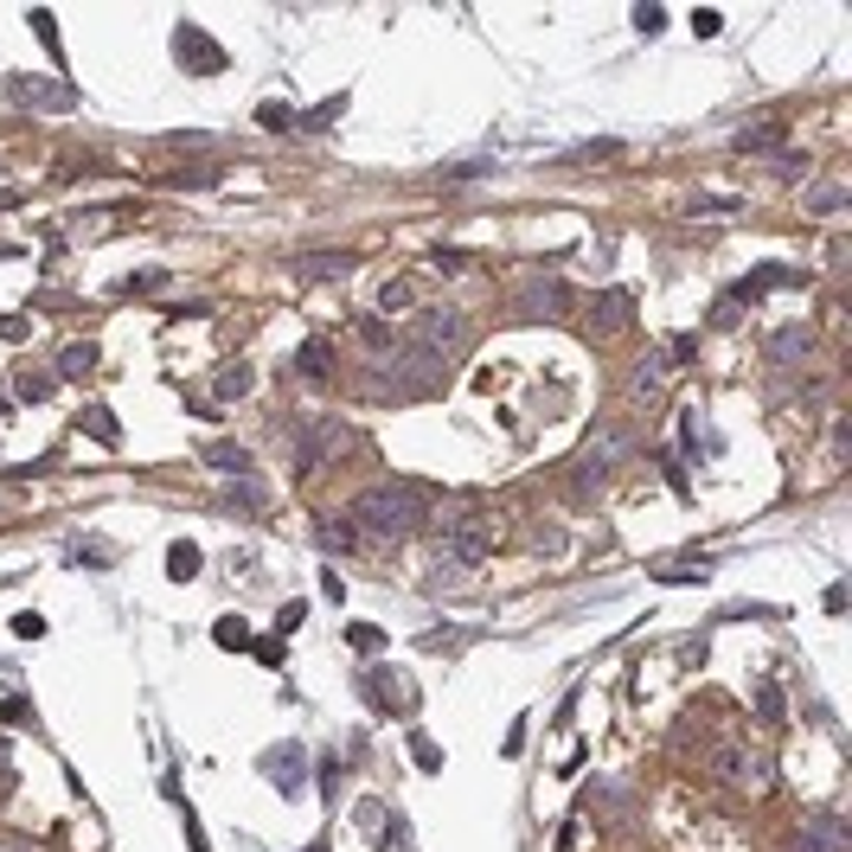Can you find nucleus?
Masks as SVG:
<instances>
[{"instance_id":"nucleus-1","label":"nucleus","mask_w":852,"mask_h":852,"mask_svg":"<svg viewBox=\"0 0 852 852\" xmlns=\"http://www.w3.org/2000/svg\"><path fill=\"white\" fill-rule=\"evenodd\" d=\"M353 526L360 532H372V539H411L417 526L430 519V493L417 488V481H379V488H365L360 500H353Z\"/></svg>"},{"instance_id":"nucleus-2","label":"nucleus","mask_w":852,"mask_h":852,"mask_svg":"<svg viewBox=\"0 0 852 852\" xmlns=\"http://www.w3.org/2000/svg\"><path fill=\"white\" fill-rule=\"evenodd\" d=\"M468 340V314L462 309H423L417 314V334H411V346H423V353H456Z\"/></svg>"},{"instance_id":"nucleus-3","label":"nucleus","mask_w":852,"mask_h":852,"mask_svg":"<svg viewBox=\"0 0 852 852\" xmlns=\"http://www.w3.org/2000/svg\"><path fill=\"white\" fill-rule=\"evenodd\" d=\"M712 775L718 782H737V789H770V756H756L744 744H718L712 750Z\"/></svg>"},{"instance_id":"nucleus-4","label":"nucleus","mask_w":852,"mask_h":852,"mask_svg":"<svg viewBox=\"0 0 852 852\" xmlns=\"http://www.w3.org/2000/svg\"><path fill=\"white\" fill-rule=\"evenodd\" d=\"M340 442H346V430H340L334 417H314V423H302V430H295V468H302V474H309V468H321L340 449Z\"/></svg>"},{"instance_id":"nucleus-5","label":"nucleus","mask_w":852,"mask_h":852,"mask_svg":"<svg viewBox=\"0 0 852 852\" xmlns=\"http://www.w3.org/2000/svg\"><path fill=\"white\" fill-rule=\"evenodd\" d=\"M174 58H180L193 78H218V71H225L218 39H212V32H199V27H180V32H174Z\"/></svg>"},{"instance_id":"nucleus-6","label":"nucleus","mask_w":852,"mask_h":852,"mask_svg":"<svg viewBox=\"0 0 852 852\" xmlns=\"http://www.w3.org/2000/svg\"><path fill=\"white\" fill-rule=\"evenodd\" d=\"M360 270L353 251H309V257H288V276L295 283H346Z\"/></svg>"},{"instance_id":"nucleus-7","label":"nucleus","mask_w":852,"mask_h":852,"mask_svg":"<svg viewBox=\"0 0 852 852\" xmlns=\"http://www.w3.org/2000/svg\"><path fill=\"white\" fill-rule=\"evenodd\" d=\"M801 852H846V821H840V814L801 821Z\"/></svg>"},{"instance_id":"nucleus-8","label":"nucleus","mask_w":852,"mask_h":852,"mask_svg":"<svg viewBox=\"0 0 852 852\" xmlns=\"http://www.w3.org/2000/svg\"><path fill=\"white\" fill-rule=\"evenodd\" d=\"M628 321H635V295H628V288L596 295V309H590V327H596V334H616V327H628Z\"/></svg>"},{"instance_id":"nucleus-9","label":"nucleus","mask_w":852,"mask_h":852,"mask_svg":"<svg viewBox=\"0 0 852 852\" xmlns=\"http://www.w3.org/2000/svg\"><path fill=\"white\" fill-rule=\"evenodd\" d=\"M13 97H27V109H71V84H46V78H13Z\"/></svg>"},{"instance_id":"nucleus-10","label":"nucleus","mask_w":852,"mask_h":852,"mask_svg":"<svg viewBox=\"0 0 852 852\" xmlns=\"http://www.w3.org/2000/svg\"><path fill=\"white\" fill-rule=\"evenodd\" d=\"M263 770H270V782H276L283 795H295V789L309 782V770H302V750H295V744H288V750H270V756H263Z\"/></svg>"},{"instance_id":"nucleus-11","label":"nucleus","mask_w":852,"mask_h":852,"mask_svg":"<svg viewBox=\"0 0 852 852\" xmlns=\"http://www.w3.org/2000/svg\"><path fill=\"white\" fill-rule=\"evenodd\" d=\"M616 456H628V430H621V423H603V430L590 437V449H584V462L603 474V468L616 462Z\"/></svg>"},{"instance_id":"nucleus-12","label":"nucleus","mask_w":852,"mask_h":852,"mask_svg":"<svg viewBox=\"0 0 852 852\" xmlns=\"http://www.w3.org/2000/svg\"><path fill=\"white\" fill-rule=\"evenodd\" d=\"M97 360H104V346H97V340H71V346L58 353L52 379H84V372H97Z\"/></svg>"},{"instance_id":"nucleus-13","label":"nucleus","mask_w":852,"mask_h":852,"mask_svg":"<svg viewBox=\"0 0 852 852\" xmlns=\"http://www.w3.org/2000/svg\"><path fill=\"white\" fill-rule=\"evenodd\" d=\"M327 372H334V346H327V340H302V353H295V379L321 385Z\"/></svg>"},{"instance_id":"nucleus-14","label":"nucleus","mask_w":852,"mask_h":852,"mask_svg":"<svg viewBox=\"0 0 852 852\" xmlns=\"http://www.w3.org/2000/svg\"><path fill=\"white\" fill-rule=\"evenodd\" d=\"M206 462L218 468V474H237V481H251V474H257V462H251V449H244V442H212Z\"/></svg>"},{"instance_id":"nucleus-15","label":"nucleus","mask_w":852,"mask_h":852,"mask_svg":"<svg viewBox=\"0 0 852 852\" xmlns=\"http://www.w3.org/2000/svg\"><path fill=\"white\" fill-rule=\"evenodd\" d=\"M78 430H84L90 442H104V449H116V442H123V430H116L109 404H84V411H78Z\"/></svg>"},{"instance_id":"nucleus-16","label":"nucleus","mask_w":852,"mask_h":852,"mask_svg":"<svg viewBox=\"0 0 852 852\" xmlns=\"http://www.w3.org/2000/svg\"><path fill=\"white\" fill-rule=\"evenodd\" d=\"M807 346H814L807 327H775V334H770V360L775 365H795V360H807Z\"/></svg>"},{"instance_id":"nucleus-17","label":"nucleus","mask_w":852,"mask_h":852,"mask_svg":"<svg viewBox=\"0 0 852 852\" xmlns=\"http://www.w3.org/2000/svg\"><path fill=\"white\" fill-rule=\"evenodd\" d=\"M251 385H257V372L237 360V365H225L218 379H212V391H218V404H237V398H251Z\"/></svg>"},{"instance_id":"nucleus-18","label":"nucleus","mask_w":852,"mask_h":852,"mask_svg":"<svg viewBox=\"0 0 852 852\" xmlns=\"http://www.w3.org/2000/svg\"><path fill=\"white\" fill-rule=\"evenodd\" d=\"M565 283H539V288H526L519 295V314H565Z\"/></svg>"},{"instance_id":"nucleus-19","label":"nucleus","mask_w":852,"mask_h":852,"mask_svg":"<svg viewBox=\"0 0 852 852\" xmlns=\"http://www.w3.org/2000/svg\"><path fill=\"white\" fill-rule=\"evenodd\" d=\"M314 539H321V551H353V545H360V526H353V519H314Z\"/></svg>"},{"instance_id":"nucleus-20","label":"nucleus","mask_w":852,"mask_h":852,"mask_svg":"<svg viewBox=\"0 0 852 852\" xmlns=\"http://www.w3.org/2000/svg\"><path fill=\"white\" fill-rule=\"evenodd\" d=\"M199 565H206V558H199V545H193V539L167 545V577H174V584H193V577H199Z\"/></svg>"},{"instance_id":"nucleus-21","label":"nucleus","mask_w":852,"mask_h":852,"mask_svg":"<svg viewBox=\"0 0 852 852\" xmlns=\"http://www.w3.org/2000/svg\"><path fill=\"white\" fill-rule=\"evenodd\" d=\"M775 148H782V123H750L737 135V155H775Z\"/></svg>"},{"instance_id":"nucleus-22","label":"nucleus","mask_w":852,"mask_h":852,"mask_svg":"<svg viewBox=\"0 0 852 852\" xmlns=\"http://www.w3.org/2000/svg\"><path fill=\"white\" fill-rule=\"evenodd\" d=\"M686 212H693V218H737V212H744V199H731V193H693V199H686Z\"/></svg>"},{"instance_id":"nucleus-23","label":"nucleus","mask_w":852,"mask_h":852,"mask_svg":"<svg viewBox=\"0 0 852 852\" xmlns=\"http://www.w3.org/2000/svg\"><path fill=\"white\" fill-rule=\"evenodd\" d=\"M756 712H763V724H789V698H782V686L775 679H756Z\"/></svg>"},{"instance_id":"nucleus-24","label":"nucleus","mask_w":852,"mask_h":852,"mask_svg":"<svg viewBox=\"0 0 852 852\" xmlns=\"http://www.w3.org/2000/svg\"><path fill=\"white\" fill-rule=\"evenodd\" d=\"M52 385H58L52 372H32V365H27V372H13V398H20V404H39V398H52Z\"/></svg>"},{"instance_id":"nucleus-25","label":"nucleus","mask_w":852,"mask_h":852,"mask_svg":"<svg viewBox=\"0 0 852 852\" xmlns=\"http://www.w3.org/2000/svg\"><path fill=\"white\" fill-rule=\"evenodd\" d=\"M807 212H814V218H833V212H846V186H814V193H807Z\"/></svg>"},{"instance_id":"nucleus-26","label":"nucleus","mask_w":852,"mask_h":852,"mask_svg":"<svg viewBox=\"0 0 852 852\" xmlns=\"http://www.w3.org/2000/svg\"><path fill=\"white\" fill-rule=\"evenodd\" d=\"M667 353H647V360L642 365H635V379H628V385H635V391H654V385H660V379H667Z\"/></svg>"},{"instance_id":"nucleus-27","label":"nucleus","mask_w":852,"mask_h":852,"mask_svg":"<svg viewBox=\"0 0 852 852\" xmlns=\"http://www.w3.org/2000/svg\"><path fill=\"white\" fill-rule=\"evenodd\" d=\"M411 302H417V288L404 283V276H398V283H385V288H379V309H385V314H404V309H411Z\"/></svg>"},{"instance_id":"nucleus-28","label":"nucleus","mask_w":852,"mask_h":852,"mask_svg":"<svg viewBox=\"0 0 852 852\" xmlns=\"http://www.w3.org/2000/svg\"><path fill=\"white\" fill-rule=\"evenodd\" d=\"M212 642H218V647H251V628H244V621H232V616H225V621H218V628H212Z\"/></svg>"},{"instance_id":"nucleus-29","label":"nucleus","mask_w":852,"mask_h":852,"mask_svg":"<svg viewBox=\"0 0 852 852\" xmlns=\"http://www.w3.org/2000/svg\"><path fill=\"white\" fill-rule=\"evenodd\" d=\"M411 756L423 763V770H442V750H437V737H423V731H411Z\"/></svg>"},{"instance_id":"nucleus-30","label":"nucleus","mask_w":852,"mask_h":852,"mask_svg":"<svg viewBox=\"0 0 852 852\" xmlns=\"http://www.w3.org/2000/svg\"><path fill=\"white\" fill-rule=\"evenodd\" d=\"M7 724H13V731H27V724H39V712H32V698H7Z\"/></svg>"},{"instance_id":"nucleus-31","label":"nucleus","mask_w":852,"mask_h":852,"mask_svg":"<svg viewBox=\"0 0 852 852\" xmlns=\"http://www.w3.org/2000/svg\"><path fill=\"white\" fill-rule=\"evenodd\" d=\"M257 123H263V129H288V123H295V109H288V104H263Z\"/></svg>"},{"instance_id":"nucleus-32","label":"nucleus","mask_w":852,"mask_h":852,"mask_svg":"<svg viewBox=\"0 0 852 852\" xmlns=\"http://www.w3.org/2000/svg\"><path fill=\"white\" fill-rule=\"evenodd\" d=\"M302 621H309V603H283V609H276V628H283V635H295Z\"/></svg>"},{"instance_id":"nucleus-33","label":"nucleus","mask_w":852,"mask_h":852,"mask_svg":"<svg viewBox=\"0 0 852 852\" xmlns=\"http://www.w3.org/2000/svg\"><path fill=\"white\" fill-rule=\"evenodd\" d=\"M180 821H186V846H193V852H212V840H206V826H199V814H193V807H186Z\"/></svg>"},{"instance_id":"nucleus-34","label":"nucleus","mask_w":852,"mask_h":852,"mask_svg":"<svg viewBox=\"0 0 852 852\" xmlns=\"http://www.w3.org/2000/svg\"><path fill=\"white\" fill-rule=\"evenodd\" d=\"M340 109H346V90H340V97H327V104L314 109V116H309V129H327V123H334Z\"/></svg>"},{"instance_id":"nucleus-35","label":"nucleus","mask_w":852,"mask_h":852,"mask_svg":"<svg viewBox=\"0 0 852 852\" xmlns=\"http://www.w3.org/2000/svg\"><path fill=\"white\" fill-rule=\"evenodd\" d=\"M346 642L360 647V654H372V647H385V635H379V628H365V621H360V628H346Z\"/></svg>"},{"instance_id":"nucleus-36","label":"nucleus","mask_w":852,"mask_h":852,"mask_svg":"<svg viewBox=\"0 0 852 852\" xmlns=\"http://www.w3.org/2000/svg\"><path fill=\"white\" fill-rule=\"evenodd\" d=\"M360 340L365 346H391V327L385 321H360Z\"/></svg>"},{"instance_id":"nucleus-37","label":"nucleus","mask_w":852,"mask_h":852,"mask_svg":"<svg viewBox=\"0 0 852 852\" xmlns=\"http://www.w3.org/2000/svg\"><path fill=\"white\" fill-rule=\"evenodd\" d=\"M635 27H642V32H660V27H667V13H660V7H635Z\"/></svg>"},{"instance_id":"nucleus-38","label":"nucleus","mask_w":852,"mask_h":852,"mask_svg":"<svg viewBox=\"0 0 852 852\" xmlns=\"http://www.w3.org/2000/svg\"><path fill=\"white\" fill-rule=\"evenodd\" d=\"M0 340H27V314H0Z\"/></svg>"},{"instance_id":"nucleus-39","label":"nucleus","mask_w":852,"mask_h":852,"mask_svg":"<svg viewBox=\"0 0 852 852\" xmlns=\"http://www.w3.org/2000/svg\"><path fill=\"white\" fill-rule=\"evenodd\" d=\"M609 155H616V141H590V148H577L570 160H609Z\"/></svg>"},{"instance_id":"nucleus-40","label":"nucleus","mask_w":852,"mask_h":852,"mask_svg":"<svg viewBox=\"0 0 852 852\" xmlns=\"http://www.w3.org/2000/svg\"><path fill=\"white\" fill-rule=\"evenodd\" d=\"M430 270H462V251H442L437 244V251H430Z\"/></svg>"},{"instance_id":"nucleus-41","label":"nucleus","mask_w":852,"mask_h":852,"mask_svg":"<svg viewBox=\"0 0 852 852\" xmlns=\"http://www.w3.org/2000/svg\"><path fill=\"white\" fill-rule=\"evenodd\" d=\"M321 590L334 596V603H346V584H340V570H321Z\"/></svg>"},{"instance_id":"nucleus-42","label":"nucleus","mask_w":852,"mask_h":852,"mask_svg":"<svg viewBox=\"0 0 852 852\" xmlns=\"http://www.w3.org/2000/svg\"><path fill=\"white\" fill-rule=\"evenodd\" d=\"M13 635H46V616H13Z\"/></svg>"},{"instance_id":"nucleus-43","label":"nucleus","mask_w":852,"mask_h":852,"mask_svg":"<svg viewBox=\"0 0 852 852\" xmlns=\"http://www.w3.org/2000/svg\"><path fill=\"white\" fill-rule=\"evenodd\" d=\"M302 852H327V840H309V846H302Z\"/></svg>"},{"instance_id":"nucleus-44","label":"nucleus","mask_w":852,"mask_h":852,"mask_svg":"<svg viewBox=\"0 0 852 852\" xmlns=\"http://www.w3.org/2000/svg\"><path fill=\"white\" fill-rule=\"evenodd\" d=\"M0 417H7V398H0Z\"/></svg>"}]
</instances>
